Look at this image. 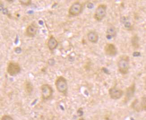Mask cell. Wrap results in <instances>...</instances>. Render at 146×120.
<instances>
[{
  "instance_id": "obj_1",
  "label": "cell",
  "mask_w": 146,
  "mask_h": 120,
  "mask_svg": "<svg viewBox=\"0 0 146 120\" xmlns=\"http://www.w3.org/2000/svg\"><path fill=\"white\" fill-rule=\"evenodd\" d=\"M56 89L60 93L66 95L68 90L67 80L65 78L60 76L56 79L55 82Z\"/></svg>"
},
{
  "instance_id": "obj_2",
  "label": "cell",
  "mask_w": 146,
  "mask_h": 120,
  "mask_svg": "<svg viewBox=\"0 0 146 120\" xmlns=\"http://www.w3.org/2000/svg\"><path fill=\"white\" fill-rule=\"evenodd\" d=\"M129 58L124 56L119 60L117 63L118 70L121 74H127L129 70Z\"/></svg>"
},
{
  "instance_id": "obj_3",
  "label": "cell",
  "mask_w": 146,
  "mask_h": 120,
  "mask_svg": "<svg viewBox=\"0 0 146 120\" xmlns=\"http://www.w3.org/2000/svg\"><path fill=\"white\" fill-rule=\"evenodd\" d=\"M107 8L106 5L104 4L100 5L97 7L94 15L95 20L100 22L105 18L107 15Z\"/></svg>"
},
{
  "instance_id": "obj_4",
  "label": "cell",
  "mask_w": 146,
  "mask_h": 120,
  "mask_svg": "<svg viewBox=\"0 0 146 120\" xmlns=\"http://www.w3.org/2000/svg\"><path fill=\"white\" fill-rule=\"evenodd\" d=\"M7 71L9 75L15 76L21 71V67L18 63L11 62L9 63L7 67Z\"/></svg>"
},
{
  "instance_id": "obj_5",
  "label": "cell",
  "mask_w": 146,
  "mask_h": 120,
  "mask_svg": "<svg viewBox=\"0 0 146 120\" xmlns=\"http://www.w3.org/2000/svg\"><path fill=\"white\" fill-rule=\"evenodd\" d=\"M82 11V5L80 2L73 3L69 9V15L72 16H77L81 13Z\"/></svg>"
},
{
  "instance_id": "obj_6",
  "label": "cell",
  "mask_w": 146,
  "mask_h": 120,
  "mask_svg": "<svg viewBox=\"0 0 146 120\" xmlns=\"http://www.w3.org/2000/svg\"><path fill=\"white\" fill-rule=\"evenodd\" d=\"M41 90L43 99H48L52 96L53 89L49 85L47 84L43 85L41 87Z\"/></svg>"
},
{
  "instance_id": "obj_7",
  "label": "cell",
  "mask_w": 146,
  "mask_h": 120,
  "mask_svg": "<svg viewBox=\"0 0 146 120\" xmlns=\"http://www.w3.org/2000/svg\"><path fill=\"white\" fill-rule=\"evenodd\" d=\"M109 95L111 98L113 99H120L123 96L124 91L122 90L116 88H111L109 91Z\"/></svg>"
},
{
  "instance_id": "obj_8",
  "label": "cell",
  "mask_w": 146,
  "mask_h": 120,
  "mask_svg": "<svg viewBox=\"0 0 146 120\" xmlns=\"http://www.w3.org/2000/svg\"><path fill=\"white\" fill-rule=\"evenodd\" d=\"M104 52L107 56H115L117 53V49L115 45L113 44H107L104 47Z\"/></svg>"
},
{
  "instance_id": "obj_9",
  "label": "cell",
  "mask_w": 146,
  "mask_h": 120,
  "mask_svg": "<svg viewBox=\"0 0 146 120\" xmlns=\"http://www.w3.org/2000/svg\"><path fill=\"white\" fill-rule=\"evenodd\" d=\"M38 30V26L36 23H32L29 25L26 30L25 34L29 37H34L36 34Z\"/></svg>"
},
{
  "instance_id": "obj_10",
  "label": "cell",
  "mask_w": 146,
  "mask_h": 120,
  "mask_svg": "<svg viewBox=\"0 0 146 120\" xmlns=\"http://www.w3.org/2000/svg\"><path fill=\"white\" fill-rule=\"evenodd\" d=\"M58 45V41L56 40L54 37L52 36H51L47 43V46L49 50L53 51L56 48Z\"/></svg>"
},
{
  "instance_id": "obj_11",
  "label": "cell",
  "mask_w": 146,
  "mask_h": 120,
  "mask_svg": "<svg viewBox=\"0 0 146 120\" xmlns=\"http://www.w3.org/2000/svg\"><path fill=\"white\" fill-rule=\"evenodd\" d=\"M88 39L90 42L96 43L99 40V36L95 31H90L88 33Z\"/></svg>"
},
{
  "instance_id": "obj_12",
  "label": "cell",
  "mask_w": 146,
  "mask_h": 120,
  "mask_svg": "<svg viewBox=\"0 0 146 120\" xmlns=\"http://www.w3.org/2000/svg\"><path fill=\"white\" fill-rule=\"evenodd\" d=\"M135 91V85H132L131 87L128 88L126 91V99L129 100L133 96H134Z\"/></svg>"
},
{
  "instance_id": "obj_13",
  "label": "cell",
  "mask_w": 146,
  "mask_h": 120,
  "mask_svg": "<svg viewBox=\"0 0 146 120\" xmlns=\"http://www.w3.org/2000/svg\"><path fill=\"white\" fill-rule=\"evenodd\" d=\"M139 105L141 110L146 111V97H142Z\"/></svg>"
},
{
  "instance_id": "obj_14",
  "label": "cell",
  "mask_w": 146,
  "mask_h": 120,
  "mask_svg": "<svg viewBox=\"0 0 146 120\" xmlns=\"http://www.w3.org/2000/svg\"><path fill=\"white\" fill-rule=\"evenodd\" d=\"M107 33L108 36L110 38L115 36L116 34V30L113 27H110L109 28V29L108 30Z\"/></svg>"
},
{
  "instance_id": "obj_15",
  "label": "cell",
  "mask_w": 146,
  "mask_h": 120,
  "mask_svg": "<svg viewBox=\"0 0 146 120\" xmlns=\"http://www.w3.org/2000/svg\"><path fill=\"white\" fill-rule=\"evenodd\" d=\"M19 3L22 5H25V6H28L30 5L31 3V0H23V1H19Z\"/></svg>"
},
{
  "instance_id": "obj_16",
  "label": "cell",
  "mask_w": 146,
  "mask_h": 120,
  "mask_svg": "<svg viewBox=\"0 0 146 120\" xmlns=\"http://www.w3.org/2000/svg\"><path fill=\"white\" fill-rule=\"evenodd\" d=\"M1 120H14L11 116L8 115H4L2 117Z\"/></svg>"
},
{
  "instance_id": "obj_17",
  "label": "cell",
  "mask_w": 146,
  "mask_h": 120,
  "mask_svg": "<svg viewBox=\"0 0 146 120\" xmlns=\"http://www.w3.org/2000/svg\"><path fill=\"white\" fill-rule=\"evenodd\" d=\"M145 83H146V81H145Z\"/></svg>"
}]
</instances>
